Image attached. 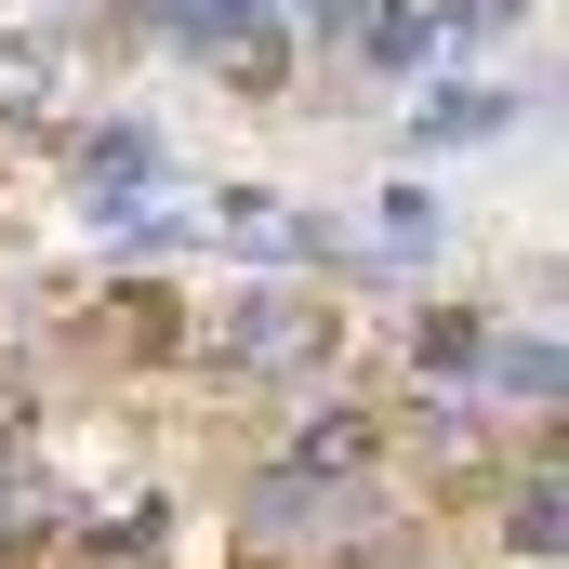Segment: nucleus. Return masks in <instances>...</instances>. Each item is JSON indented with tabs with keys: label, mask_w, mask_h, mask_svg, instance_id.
Returning <instances> with one entry per match:
<instances>
[{
	"label": "nucleus",
	"mask_w": 569,
	"mask_h": 569,
	"mask_svg": "<svg viewBox=\"0 0 569 569\" xmlns=\"http://www.w3.org/2000/svg\"><path fill=\"white\" fill-rule=\"evenodd\" d=\"M80 199H93V226H133V239H172L186 226V212H159L172 186H159V146L133 120H107V133L80 146Z\"/></svg>",
	"instance_id": "nucleus-1"
},
{
	"label": "nucleus",
	"mask_w": 569,
	"mask_h": 569,
	"mask_svg": "<svg viewBox=\"0 0 569 569\" xmlns=\"http://www.w3.org/2000/svg\"><path fill=\"white\" fill-rule=\"evenodd\" d=\"M318 345H331V305H291V291L226 305V318H212V358H226V371H305Z\"/></svg>",
	"instance_id": "nucleus-2"
},
{
	"label": "nucleus",
	"mask_w": 569,
	"mask_h": 569,
	"mask_svg": "<svg viewBox=\"0 0 569 569\" xmlns=\"http://www.w3.org/2000/svg\"><path fill=\"white\" fill-rule=\"evenodd\" d=\"M67 93H80L67 40H0V120H53Z\"/></svg>",
	"instance_id": "nucleus-3"
},
{
	"label": "nucleus",
	"mask_w": 569,
	"mask_h": 569,
	"mask_svg": "<svg viewBox=\"0 0 569 569\" xmlns=\"http://www.w3.org/2000/svg\"><path fill=\"white\" fill-rule=\"evenodd\" d=\"M186 40H199V53H212L239 93H266V80L291 67V40H279V27H252V0H239V13H212V27H186Z\"/></svg>",
	"instance_id": "nucleus-4"
},
{
	"label": "nucleus",
	"mask_w": 569,
	"mask_h": 569,
	"mask_svg": "<svg viewBox=\"0 0 569 569\" xmlns=\"http://www.w3.org/2000/svg\"><path fill=\"white\" fill-rule=\"evenodd\" d=\"M371 450H385L371 411H318V425L291 437V477H331V490H345V477H371Z\"/></svg>",
	"instance_id": "nucleus-5"
},
{
	"label": "nucleus",
	"mask_w": 569,
	"mask_h": 569,
	"mask_svg": "<svg viewBox=\"0 0 569 569\" xmlns=\"http://www.w3.org/2000/svg\"><path fill=\"white\" fill-rule=\"evenodd\" d=\"M212 226H226L239 252H318V226H305V212H279V199H226Z\"/></svg>",
	"instance_id": "nucleus-6"
},
{
	"label": "nucleus",
	"mask_w": 569,
	"mask_h": 569,
	"mask_svg": "<svg viewBox=\"0 0 569 569\" xmlns=\"http://www.w3.org/2000/svg\"><path fill=\"white\" fill-rule=\"evenodd\" d=\"M490 385L543 411V398H557V345H543V331H530V345H490Z\"/></svg>",
	"instance_id": "nucleus-7"
},
{
	"label": "nucleus",
	"mask_w": 569,
	"mask_h": 569,
	"mask_svg": "<svg viewBox=\"0 0 569 569\" xmlns=\"http://www.w3.org/2000/svg\"><path fill=\"white\" fill-rule=\"evenodd\" d=\"M530 557H557V463H530V490H517V517H503Z\"/></svg>",
	"instance_id": "nucleus-8"
},
{
	"label": "nucleus",
	"mask_w": 569,
	"mask_h": 569,
	"mask_svg": "<svg viewBox=\"0 0 569 569\" xmlns=\"http://www.w3.org/2000/svg\"><path fill=\"white\" fill-rule=\"evenodd\" d=\"M371 53H385V67H425V53H437V13H371Z\"/></svg>",
	"instance_id": "nucleus-9"
},
{
	"label": "nucleus",
	"mask_w": 569,
	"mask_h": 569,
	"mask_svg": "<svg viewBox=\"0 0 569 569\" xmlns=\"http://www.w3.org/2000/svg\"><path fill=\"white\" fill-rule=\"evenodd\" d=\"M503 107H517V93H437V107H425V133H490Z\"/></svg>",
	"instance_id": "nucleus-10"
},
{
	"label": "nucleus",
	"mask_w": 569,
	"mask_h": 569,
	"mask_svg": "<svg viewBox=\"0 0 569 569\" xmlns=\"http://www.w3.org/2000/svg\"><path fill=\"white\" fill-rule=\"evenodd\" d=\"M371 239H385V252H425V239H437V212H425V199H411V186H398V199L371 212Z\"/></svg>",
	"instance_id": "nucleus-11"
},
{
	"label": "nucleus",
	"mask_w": 569,
	"mask_h": 569,
	"mask_svg": "<svg viewBox=\"0 0 569 569\" xmlns=\"http://www.w3.org/2000/svg\"><path fill=\"white\" fill-rule=\"evenodd\" d=\"M53 517H67L53 490H13V503H0V543H53Z\"/></svg>",
	"instance_id": "nucleus-12"
},
{
	"label": "nucleus",
	"mask_w": 569,
	"mask_h": 569,
	"mask_svg": "<svg viewBox=\"0 0 569 569\" xmlns=\"http://www.w3.org/2000/svg\"><path fill=\"white\" fill-rule=\"evenodd\" d=\"M503 13H517V0H450V27H503Z\"/></svg>",
	"instance_id": "nucleus-13"
},
{
	"label": "nucleus",
	"mask_w": 569,
	"mask_h": 569,
	"mask_svg": "<svg viewBox=\"0 0 569 569\" xmlns=\"http://www.w3.org/2000/svg\"><path fill=\"white\" fill-rule=\"evenodd\" d=\"M159 13H172V27H212V13H239V0H159Z\"/></svg>",
	"instance_id": "nucleus-14"
}]
</instances>
